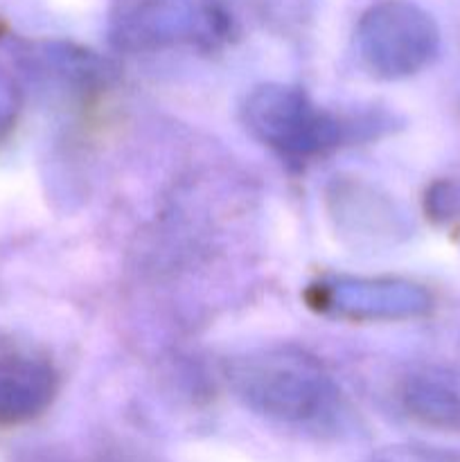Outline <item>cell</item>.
I'll use <instances>...</instances> for the list:
<instances>
[{"mask_svg":"<svg viewBox=\"0 0 460 462\" xmlns=\"http://www.w3.org/2000/svg\"><path fill=\"white\" fill-rule=\"evenodd\" d=\"M230 391L253 413L275 422L311 424L334 413L338 388L325 365L293 346L260 347L225 365Z\"/></svg>","mask_w":460,"mask_h":462,"instance_id":"obj_1","label":"cell"},{"mask_svg":"<svg viewBox=\"0 0 460 462\" xmlns=\"http://www.w3.org/2000/svg\"><path fill=\"white\" fill-rule=\"evenodd\" d=\"M242 117L253 138L289 158H314L341 140L338 120L293 86H257L244 102Z\"/></svg>","mask_w":460,"mask_h":462,"instance_id":"obj_2","label":"cell"},{"mask_svg":"<svg viewBox=\"0 0 460 462\" xmlns=\"http://www.w3.org/2000/svg\"><path fill=\"white\" fill-rule=\"evenodd\" d=\"M356 48L373 75L404 79L433 61L440 32L418 5L388 0L373 5L356 25Z\"/></svg>","mask_w":460,"mask_h":462,"instance_id":"obj_3","label":"cell"},{"mask_svg":"<svg viewBox=\"0 0 460 462\" xmlns=\"http://www.w3.org/2000/svg\"><path fill=\"white\" fill-rule=\"evenodd\" d=\"M314 310L356 323H395L422 319L431 311L433 296L427 287L401 278H354L329 275L307 291Z\"/></svg>","mask_w":460,"mask_h":462,"instance_id":"obj_4","label":"cell"},{"mask_svg":"<svg viewBox=\"0 0 460 462\" xmlns=\"http://www.w3.org/2000/svg\"><path fill=\"white\" fill-rule=\"evenodd\" d=\"M215 25L206 0H117L111 39L117 48L140 52L194 39Z\"/></svg>","mask_w":460,"mask_h":462,"instance_id":"obj_5","label":"cell"},{"mask_svg":"<svg viewBox=\"0 0 460 462\" xmlns=\"http://www.w3.org/2000/svg\"><path fill=\"white\" fill-rule=\"evenodd\" d=\"M57 374L48 364L23 356L0 361V424H21L48 409L57 395Z\"/></svg>","mask_w":460,"mask_h":462,"instance_id":"obj_6","label":"cell"},{"mask_svg":"<svg viewBox=\"0 0 460 462\" xmlns=\"http://www.w3.org/2000/svg\"><path fill=\"white\" fill-rule=\"evenodd\" d=\"M404 411L428 429L460 431V391L433 373L410 374L401 386Z\"/></svg>","mask_w":460,"mask_h":462,"instance_id":"obj_7","label":"cell"},{"mask_svg":"<svg viewBox=\"0 0 460 462\" xmlns=\"http://www.w3.org/2000/svg\"><path fill=\"white\" fill-rule=\"evenodd\" d=\"M329 197L336 203V208H334L336 224L350 233L374 235L383 233L386 221L395 224L392 208L383 201V197H377L373 189L363 188V185L338 183L336 180L334 192Z\"/></svg>","mask_w":460,"mask_h":462,"instance_id":"obj_8","label":"cell"},{"mask_svg":"<svg viewBox=\"0 0 460 462\" xmlns=\"http://www.w3.org/2000/svg\"><path fill=\"white\" fill-rule=\"evenodd\" d=\"M365 462H460V456L422 445L383 447Z\"/></svg>","mask_w":460,"mask_h":462,"instance_id":"obj_9","label":"cell"}]
</instances>
